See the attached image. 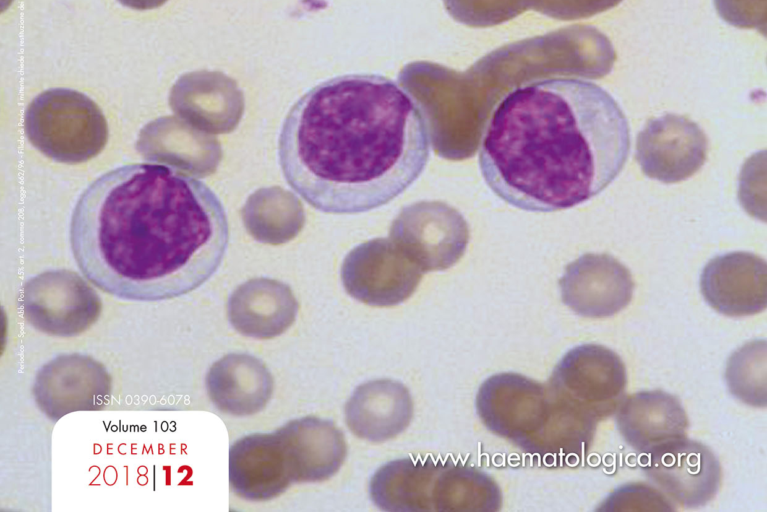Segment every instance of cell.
<instances>
[{"label": "cell", "instance_id": "27", "mask_svg": "<svg viewBox=\"0 0 767 512\" xmlns=\"http://www.w3.org/2000/svg\"><path fill=\"white\" fill-rule=\"evenodd\" d=\"M124 6L137 10H147L160 7L167 0H118Z\"/></svg>", "mask_w": 767, "mask_h": 512}, {"label": "cell", "instance_id": "26", "mask_svg": "<svg viewBox=\"0 0 767 512\" xmlns=\"http://www.w3.org/2000/svg\"><path fill=\"white\" fill-rule=\"evenodd\" d=\"M604 505H613L610 510L633 509L634 505H646L647 509L673 510L669 506L670 502L657 490L646 486L640 497H635L629 485H625L613 494L603 503Z\"/></svg>", "mask_w": 767, "mask_h": 512}, {"label": "cell", "instance_id": "10", "mask_svg": "<svg viewBox=\"0 0 767 512\" xmlns=\"http://www.w3.org/2000/svg\"><path fill=\"white\" fill-rule=\"evenodd\" d=\"M707 148V138L695 122L666 114L651 119L639 132L635 157L648 177L676 183L702 167Z\"/></svg>", "mask_w": 767, "mask_h": 512}, {"label": "cell", "instance_id": "2", "mask_svg": "<svg viewBox=\"0 0 767 512\" xmlns=\"http://www.w3.org/2000/svg\"><path fill=\"white\" fill-rule=\"evenodd\" d=\"M432 150L422 104L397 81L346 74L321 82L290 108L278 138L289 187L316 210L368 212L405 192Z\"/></svg>", "mask_w": 767, "mask_h": 512}, {"label": "cell", "instance_id": "7", "mask_svg": "<svg viewBox=\"0 0 767 512\" xmlns=\"http://www.w3.org/2000/svg\"><path fill=\"white\" fill-rule=\"evenodd\" d=\"M548 386L563 401L598 422L617 411L623 401L627 373L613 350L581 344L561 358Z\"/></svg>", "mask_w": 767, "mask_h": 512}, {"label": "cell", "instance_id": "15", "mask_svg": "<svg viewBox=\"0 0 767 512\" xmlns=\"http://www.w3.org/2000/svg\"><path fill=\"white\" fill-rule=\"evenodd\" d=\"M169 104L175 114L205 133L230 132L240 116L241 99L235 83L219 72L181 76L173 85Z\"/></svg>", "mask_w": 767, "mask_h": 512}, {"label": "cell", "instance_id": "25", "mask_svg": "<svg viewBox=\"0 0 767 512\" xmlns=\"http://www.w3.org/2000/svg\"><path fill=\"white\" fill-rule=\"evenodd\" d=\"M622 0H548L546 12L563 19L584 18L617 6Z\"/></svg>", "mask_w": 767, "mask_h": 512}, {"label": "cell", "instance_id": "14", "mask_svg": "<svg viewBox=\"0 0 767 512\" xmlns=\"http://www.w3.org/2000/svg\"><path fill=\"white\" fill-rule=\"evenodd\" d=\"M136 150L148 161L196 177L213 173L222 154L217 140L173 116L157 118L142 127Z\"/></svg>", "mask_w": 767, "mask_h": 512}, {"label": "cell", "instance_id": "21", "mask_svg": "<svg viewBox=\"0 0 767 512\" xmlns=\"http://www.w3.org/2000/svg\"><path fill=\"white\" fill-rule=\"evenodd\" d=\"M441 465L430 456L390 461L372 476L370 498L383 511H433L432 491Z\"/></svg>", "mask_w": 767, "mask_h": 512}, {"label": "cell", "instance_id": "1", "mask_svg": "<svg viewBox=\"0 0 767 512\" xmlns=\"http://www.w3.org/2000/svg\"><path fill=\"white\" fill-rule=\"evenodd\" d=\"M70 244L94 286L131 301L185 295L220 267L229 224L216 194L171 167L136 163L96 178L79 196Z\"/></svg>", "mask_w": 767, "mask_h": 512}, {"label": "cell", "instance_id": "5", "mask_svg": "<svg viewBox=\"0 0 767 512\" xmlns=\"http://www.w3.org/2000/svg\"><path fill=\"white\" fill-rule=\"evenodd\" d=\"M30 143L48 158L65 164L86 162L108 141V125L99 106L85 94L53 88L37 95L24 115Z\"/></svg>", "mask_w": 767, "mask_h": 512}, {"label": "cell", "instance_id": "18", "mask_svg": "<svg viewBox=\"0 0 767 512\" xmlns=\"http://www.w3.org/2000/svg\"><path fill=\"white\" fill-rule=\"evenodd\" d=\"M616 426L632 449L645 454L686 437L688 418L675 396L661 390L641 391L623 399L617 409Z\"/></svg>", "mask_w": 767, "mask_h": 512}, {"label": "cell", "instance_id": "24", "mask_svg": "<svg viewBox=\"0 0 767 512\" xmlns=\"http://www.w3.org/2000/svg\"><path fill=\"white\" fill-rule=\"evenodd\" d=\"M723 20L739 28H754L765 35L766 0H714Z\"/></svg>", "mask_w": 767, "mask_h": 512}, {"label": "cell", "instance_id": "8", "mask_svg": "<svg viewBox=\"0 0 767 512\" xmlns=\"http://www.w3.org/2000/svg\"><path fill=\"white\" fill-rule=\"evenodd\" d=\"M645 476L685 508L704 506L719 490L721 466L701 442L683 437L642 454Z\"/></svg>", "mask_w": 767, "mask_h": 512}, {"label": "cell", "instance_id": "16", "mask_svg": "<svg viewBox=\"0 0 767 512\" xmlns=\"http://www.w3.org/2000/svg\"><path fill=\"white\" fill-rule=\"evenodd\" d=\"M276 431L284 444L294 483L328 480L345 460V437L330 420L306 416Z\"/></svg>", "mask_w": 767, "mask_h": 512}, {"label": "cell", "instance_id": "22", "mask_svg": "<svg viewBox=\"0 0 767 512\" xmlns=\"http://www.w3.org/2000/svg\"><path fill=\"white\" fill-rule=\"evenodd\" d=\"M434 511L494 512L501 509L502 492L485 472L468 464L447 461L436 476Z\"/></svg>", "mask_w": 767, "mask_h": 512}, {"label": "cell", "instance_id": "9", "mask_svg": "<svg viewBox=\"0 0 767 512\" xmlns=\"http://www.w3.org/2000/svg\"><path fill=\"white\" fill-rule=\"evenodd\" d=\"M33 396L51 420L75 412L101 409L110 399L112 379L102 363L80 353L56 356L37 372Z\"/></svg>", "mask_w": 767, "mask_h": 512}, {"label": "cell", "instance_id": "12", "mask_svg": "<svg viewBox=\"0 0 767 512\" xmlns=\"http://www.w3.org/2000/svg\"><path fill=\"white\" fill-rule=\"evenodd\" d=\"M229 483L234 494L249 501L272 499L294 483L277 431L253 433L231 445Z\"/></svg>", "mask_w": 767, "mask_h": 512}, {"label": "cell", "instance_id": "19", "mask_svg": "<svg viewBox=\"0 0 767 512\" xmlns=\"http://www.w3.org/2000/svg\"><path fill=\"white\" fill-rule=\"evenodd\" d=\"M205 383L214 406L237 417L260 412L273 391V379L264 363L247 353H230L214 362Z\"/></svg>", "mask_w": 767, "mask_h": 512}, {"label": "cell", "instance_id": "20", "mask_svg": "<svg viewBox=\"0 0 767 512\" xmlns=\"http://www.w3.org/2000/svg\"><path fill=\"white\" fill-rule=\"evenodd\" d=\"M296 314L297 303L289 288L271 280H253L241 285L227 305L232 327L254 339L280 336L294 323Z\"/></svg>", "mask_w": 767, "mask_h": 512}, {"label": "cell", "instance_id": "6", "mask_svg": "<svg viewBox=\"0 0 767 512\" xmlns=\"http://www.w3.org/2000/svg\"><path fill=\"white\" fill-rule=\"evenodd\" d=\"M18 304L30 326L60 338L87 331L102 310L98 293L78 273L67 269L30 278L20 291Z\"/></svg>", "mask_w": 767, "mask_h": 512}, {"label": "cell", "instance_id": "17", "mask_svg": "<svg viewBox=\"0 0 767 512\" xmlns=\"http://www.w3.org/2000/svg\"><path fill=\"white\" fill-rule=\"evenodd\" d=\"M344 414L355 436L379 443L395 438L409 426L413 401L402 383L392 379L371 380L353 391Z\"/></svg>", "mask_w": 767, "mask_h": 512}, {"label": "cell", "instance_id": "3", "mask_svg": "<svg viewBox=\"0 0 767 512\" xmlns=\"http://www.w3.org/2000/svg\"><path fill=\"white\" fill-rule=\"evenodd\" d=\"M630 128L616 100L578 78L544 77L507 92L478 153L488 188L507 204L554 212L588 201L622 171Z\"/></svg>", "mask_w": 767, "mask_h": 512}, {"label": "cell", "instance_id": "23", "mask_svg": "<svg viewBox=\"0 0 767 512\" xmlns=\"http://www.w3.org/2000/svg\"><path fill=\"white\" fill-rule=\"evenodd\" d=\"M766 348L765 339L754 340L734 351L727 361L728 390L751 407H766Z\"/></svg>", "mask_w": 767, "mask_h": 512}, {"label": "cell", "instance_id": "11", "mask_svg": "<svg viewBox=\"0 0 767 512\" xmlns=\"http://www.w3.org/2000/svg\"><path fill=\"white\" fill-rule=\"evenodd\" d=\"M563 302L576 314L606 318L631 301L634 283L629 270L608 254H586L561 281Z\"/></svg>", "mask_w": 767, "mask_h": 512}, {"label": "cell", "instance_id": "13", "mask_svg": "<svg viewBox=\"0 0 767 512\" xmlns=\"http://www.w3.org/2000/svg\"><path fill=\"white\" fill-rule=\"evenodd\" d=\"M701 293L717 312L731 317L766 308L765 262L750 253H730L711 260L700 278Z\"/></svg>", "mask_w": 767, "mask_h": 512}, {"label": "cell", "instance_id": "4", "mask_svg": "<svg viewBox=\"0 0 767 512\" xmlns=\"http://www.w3.org/2000/svg\"><path fill=\"white\" fill-rule=\"evenodd\" d=\"M476 410L489 431L548 465L581 461L598 423L559 398L548 385L512 372L493 375L482 383Z\"/></svg>", "mask_w": 767, "mask_h": 512}]
</instances>
